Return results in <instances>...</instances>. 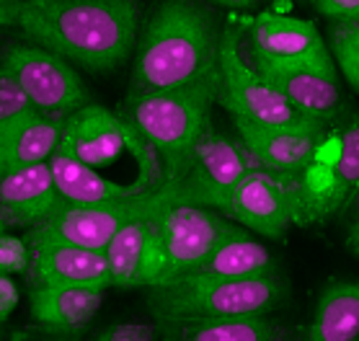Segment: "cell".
Masks as SVG:
<instances>
[{"label":"cell","instance_id":"obj_1","mask_svg":"<svg viewBox=\"0 0 359 341\" xmlns=\"http://www.w3.org/2000/svg\"><path fill=\"white\" fill-rule=\"evenodd\" d=\"M67 62L109 73L135 49L137 0H13L3 16Z\"/></svg>","mask_w":359,"mask_h":341},{"label":"cell","instance_id":"obj_2","mask_svg":"<svg viewBox=\"0 0 359 341\" xmlns=\"http://www.w3.org/2000/svg\"><path fill=\"white\" fill-rule=\"evenodd\" d=\"M220 36L210 11L191 0H165L135 44L127 101L189 86L217 70Z\"/></svg>","mask_w":359,"mask_h":341},{"label":"cell","instance_id":"obj_3","mask_svg":"<svg viewBox=\"0 0 359 341\" xmlns=\"http://www.w3.org/2000/svg\"><path fill=\"white\" fill-rule=\"evenodd\" d=\"M220 96V67L181 88L161 91L124 104V116L161 158L163 184L181 166L204 132L212 127V106Z\"/></svg>","mask_w":359,"mask_h":341},{"label":"cell","instance_id":"obj_4","mask_svg":"<svg viewBox=\"0 0 359 341\" xmlns=\"http://www.w3.org/2000/svg\"><path fill=\"white\" fill-rule=\"evenodd\" d=\"M285 300L277 272L245 279L184 274L147 287V308L161 323H191L215 318L264 316Z\"/></svg>","mask_w":359,"mask_h":341},{"label":"cell","instance_id":"obj_5","mask_svg":"<svg viewBox=\"0 0 359 341\" xmlns=\"http://www.w3.org/2000/svg\"><path fill=\"white\" fill-rule=\"evenodd\" d=\"M168 199H173V194L165 184L156 192H147V194H135L98 204H75L60 199L49 210V215H44L36 225L29 227V233L24 238L29 248H39V246L49 243H67L104 251L109 241L127 222L153 215Z\"/></svg>","mask_w":359,"mask_h":341},{"label":"cell","instance_id":"obj_6","mask_svg":"<svg viewBox=\"0 0 359 341\" xmlns=\"http://www.w3.org/2000/svg\"><path fill=\"white\" fill-rule=\"evenodd\" d=\"M297 225H318L349 207L359 194V114L339 132L323 135L318 153L308 168L297 173Z\"/></svg>","mask_w":359,"mask_h":341},{"label":"cell","instance_id":"obj_7","mask_svg":"<svg viewBox=\"0 0 359 341\" xmlns=\"http://www.w3.org/2000/svg\"><path fill=\"white\" fill-rule=\"evenodd\" d=\"M241 26L230 24L222 29L217 67H220V96L217 104L233 114V119H243L262 127H287L302 124V116L264 75H259L241 55ZM316 122V119H313Z\"/></svg>","mask_w":359,"mask_h":341},{"label":"cell","instance_id":"obj_8","mask_svg":"<svg viewBox=\"0 0 359 341\" xmlns=\"http://www.w3.org/2000/svg\"><path fill=\"white\" fill-rule=\"evenodd\" d=\"M0 67L24 88L34 109L52 119H67L70 114L90 104L86 83L70 62L36 44H8L0 55Z\"/></svg>","mask_w":359,"mask_h":341},{"label":"cell","instance_id":"obj_9","mask_svg":"<svg viewBox=\"0 0 359 341\" xmlns=\"http://www.w3.org/2000/svg\"><path fill=\"white\" fill-rule=\"evenodd\" d=\"M248 158L251 155L245 153L243 145L210 127L184 161L179 176L165 187L171 189L173 202L199 204L222 212L230 192L253 168Z\"/></svg>","mask_w":359,"mask_h":341},{"label":"cell","instance_id":"obj_10","mask_svg":"<svg viewBox=\"0 0 359 341\" xmlns=\"http://www.w3.org/2000/svg\"><path fill=\"white\" fill-rule=\"evenodd\" d=\"M57 150L73 155L75 161L96 170L116 163L122 155H132L145 166L161 168L158 153L142 140L130 119L98 104H86L67 116L62 122V138Z\"/></svg>","mask_w":359,"mask_h":341},{"label":"cell","instance_id":"obj_11","mask_svg":"<svg viewBox=\"0 0 359 341\" xmlns=\"http://www.w3.org/2000/svg\"><path fill=\"white\" fill-rule=\"evenodd\" d=\"M300 181L297 173H282L253 166L230 192L222 215H228L264 238H282L290 225H297Z\"/></svg>","mask_w":359,"mask_h":341},{"label":"cell","instance_id":"obj_12","mask_svg":"<svg viewBox=\"0 0 359 341\" xmlns=\"http://www.w3.org/2000/svg\"><path fill=\"white\" fill-rule=\"evenodd\" d=\"M153 218L163 243L168 279L196 272L220 246V241H225L241 227L210 207L173 202V199H168Z\"/></svg>","mask_w":359,"mask_h":341},{"label":"cell","instance_id":"obj_13","mask_svg":"<svg viewBox=\"0 0 359 341\" xmlns=\"http://www.w3.org/2000/svg\"><path fill=\"white\" fill-rule=\"evenodd\" d=\"M248 47H251V60L259 62L336 70L334 55L318 26L302 18L279 16V13L256 16L248 34Z\"/></svg>","mask_w":359,"mask_h":341},{"label":"cell","instance_id":"obj_14","mask_svg":"<svg viewBox=\"0 0 359 341\" xmlns=\"http://www.w3.org/2000/svg\"><path fill=\"white\" fill-rule=\"evenodd\" d=\"M241 138V145L251 155L253 166H262L282 173H302L318 153L326 124L308 122L287 124V127H262L243 119H233Z\"/></svg>","mask_w":359,"mask_h":341},{"label":"cell","instance_id":"obj_15","mask_svg":"<svg viewBox=\"0 0 359 341\" xmlns=\"http://www.w3.org/2000/svg\"><path fill=\"white\" fill-rule=\"evenodd\" d=\"M153 215L127 222L104 248L114 287H156L168 279L163 243Z\"/></svg>","mask_w":359,"mask_h":341},{"label":"cell","instance_id":"obj_16","mask_svg":"<svg viewBox=\"0 0 359 341\" xmlns=\"http://www.w3.org/2000/svg\"><path fill=\"white\" fill-rule=\"evenodd\" d=\"M251 67L264 75L308 119L331 124L344 112V96L336 70H318L308 65H271L259 60H251Z\"/></svg>","mask_w":359,"mask_h":341},{"label":"cell","instance_id":"obj_17","mask_svg":"<svg viewBox=\"0 0 359 341\" xmlns=\"http://www.w3.org/2000/svg\"><path fill=\"white\" fill-rule=\"evenodd\" d=\"M26 274L32 279V287L81 284V287L107 290L111 284L107 253L67 243H49L32 248V264H29Z\"/></svg>","mask_w":359,"mask_h":341},{"label":"cell","instance_id":"obj_18","mask_svg":"<svg viewBox=\"0 0 359 341\" xmlns=\"http://www.w3.org/2000/svg\"><path fill=\"white\" fill-rule=\"evenodd\" d=\"M60 202L49 161L0 176V230L32 227Z\"/></svg>","mask_w":359,"mask_h":341},{"label":"cell","instance_id":"obj_19","mask_svg":"<svg viewBox=\"0 0 359 341\" xmlns=\"http://www.w3.org/2000/svg\"><path fill=\"white\" fill-rule=\"evenodd\" d=\"M104 302L101 287H32L29 308L34 323L62 336H78L96 318Z\"/></svg>","mask_w":359,"mask_h":341},{"label":"cell","instance_id":"obj_20","mask_svg":"<svg viewBox=\"0 0 359 341\" xmlns=\"http://www.w3.org/2000/svg\"><path fill=\"white\" fill-rule=\"evenodd\" d=\"M49 168H52V176H55V187H57L60 199L75 204L111 202V199L147 194V192L161 189L156 184H145V181H132V184L111 181L101 170L75 161L73 155L62 153V150H57L49 158Z\"/></svg>","mask_w":359,"mask_h":341},{"label":"cell","instance_id":"obj_21","mask_svg":"<svg viewBox=\"0 0 359 341\" xmlns=\"http://www.w3.org/2000/svg\"><path fill=\"white\" fill-rule=\"evenodd\" d=\"M62 122L65 119L34 114L24 124H18L13 132H8L0 140V176L49 161L60 147Z\"/></svg>","mask_w":359,"mask_h":341},{"label":"cell","instance_id":"obj_22","mask_svg":"<svg viewBox=\"0 0 359 341\" xmlns=\"http://www.w3.org/2000/svg\"><path fill=\"white\" fill-rule=\"evenodd\" d=\"M308 341H359V282H328L320 290Z\"/></svg>","mask_w":359,"mask_h":341},{"label":"cell","instance_id":"obj_23","mask_svg":"<svg viewBox=\"0 0 359 341\" xmlns=\"http://www.w3.org/2000/svg\"><path fill=\"white\" fill-rule=\"evenodd\" d=\"M191 274L222 276V279L264 276L274 274V259H271L269 248L248 236L245 227L241 225L236 233H230L225 241H220V246L210 253V259Z\"/></svg>","mask_w":359,"mask_h":341},{"label":"cell","instance_id":"obj_24","mask_svg":"<svg viewBox=\"0 0 359 341\" xmlns=\"http://www.w3.org/2000/svg\"><path fill=\"white\" fill-rule=\"evenodd\" d=\"M176 341H274V326L264 316L215 318L191 323H163Z\"/></svg>","mask_w":359,"mask_h":341},{"label":"cell","instance_id":"obj_25","mask_svg":"<svg viewBox=\"0 0 359 341\" xmlns=\"http://www.w3.org/2000/svg\"><path fill=\"white\" fill-rule=\"evenodd\" d=\"M39 114L24 93V88L0 67V140L24 124L29 116Z\"/></svg>","mask_w":359,"mask_h":341},{"label":"cell","instance_id":"obj_26","mask_svg":"<svg viewBox=\"0 0 359 341\" xmlns=\"http://www.w3.org/2000/svg\"><path fill=\"white\" fill-rule=\"evenodd\" d=\"M328 49L334 55L336 65L341 67L346 83L354 91H359V39L334 24L328 32Z\"/></svg>","mask_w":359,"mask_h":341},{"label":"cell","instance_id":"obj_27","mask_svg":"<svg viewBox=\"0 0 359 341\" xmlns=\"http://www.w3.org/2000/svg\"><path fill=\"white\" fill-rule=\"evenodd\" d=\"M29 264H32V248L26 243V238L0 230V272L21 274V272H29Z\"/></svg>","mask_w":359,"mask_h":341},{"label":"cell","instance_id":"obj_28","mask_svg":"<svg viewBox=\"0 0 359 341\" xmlns=\"http://www.w3.org/2000/svg\"><path fill=\"white\" fill-rule=\"evenodd\" d=\"M90 341H158L156 326L137 323V321H124V323H111L90 336Z\"/></svg>","mask_w":359,"mask_h":341},{"label":"cell","instance_id":"obj_29","mask_svg":"<svg viewBox=\"0 0 359 341\" xmlns=\"http://www.w3.org/2000/svg\"><path fill=\"white\" fill-rule=\"evenodd\" d=\"M318 13L331 21H346L359 13V0H313Z\"/></svg>","mask_w":359,"mask_h":341},{"label":"cell","instance_id":"obj_30","mask_svg":"<svg viewBox=\"0 0 359 341\" xmlns=\"http://www.w3.org/2000/svg\"><path fill=\"white\" fill-rule=\"evenodd\" d=\"M18 305V287L16 279L6 272H0V323H6L11 318V313Z\"/></svg>","mask_w":359,"mask_h":341},{"label":"cell","instance_id":"obj_31","mask_svg":"<svg viewBox=\"0 0 359 341\" xmlns=\"http://www.w3.org/2000/svg\"><path fill=\"white\" fill-rule=\"evenodd\" d=\"M346 248H349V253H354L359 259V220L351 222L349 233H346Z\"/></svg>","mask_w":359,"mask_h":341},{"label":"cell","instance_id":"obj_32","mask_svg":"<svg viewBox=\"0 0 359 341\" xmlns=\"http://www.w3.org/2000/svg\"><path fill=\"white\" fill-rule=\"evenodd\" d=\"M217 6H225V8H233V11H248L253 8L259 0H212Z\"/></svg>","mask_w":359,"mask_h":341},{"label":"cell","instance_id":"obj_33","mask_svg":"<svg viewBox=\"0 0 359 341\" xmlns=\"http://www.w3.org/2000/svg\"><path fill=\"white\" fill-rule=\"evenodd\" d=\"M334 24L341 26L344 32H349L351 36H357V39H359V13H357V16L346 18V21H334Z\"/></svg>","mask_w":359,"mask_h":341},{"label":"cell","instance_id":"obj_34","mask_svg":"<svg viewBox=\"0 0 359 341\" xmlns=\"http://www.w3.org/2000/svg\"><path fill=\"white\" fill-rule=\"evenodd\" d=\"M11 3H13V0H0V24H3V16H6V11H8Z\"/></svg>","mask_w":359,"mask_h":341},{"label":"cell","instance_id":"obj_35","mask_svg":"<svg viewBox=\"0 0 359 341\" xmlns=\"http://www.w3.org/2000/svg\"><path fill=\"white\" fill-rule=\"evenodd\" d=\"M49 341H78V339H75V336H62V333H52Z\"/></svg>","mask_w":359,"mask_h":341}]
</instances>
